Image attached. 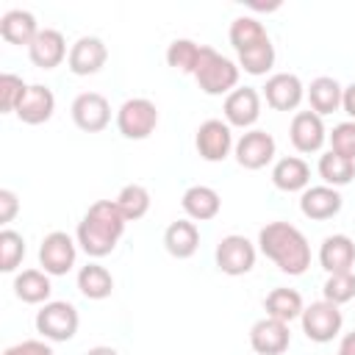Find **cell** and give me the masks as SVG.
<instances>
[{"label": "cell", "mask_w": 355, "mask_h": 355, "mask_svg": "<svg viewBox=\"0 0 355 355\" xmlns=\"http://www.w3.org/2000/svg\"><path fill=\"white\" fill-rule=\"evenodd\" d=\"M128 219L122 216L116 200H97L94 205H89L86 216L78 222L75 239L80 244V250L92 258H103L111 255L116 241L125 233Z\"/></svg>", "instance_id": "obj_1"}, {"label": "cell", "mask_w": 355, "mask_h": 355, "mask_svg": "<svg viewBox=\"0 0 355 355\" xmlns=\"http://www.w3.org/2000/svg\"><path fill=\"white\" fill-rule=\"evenodd\" d=\"M258 250L286 275H302L311 266V244L305 233L288 222H269L258 230Z\"/></svg>", "instance_id": "obj_2"}, {"label": "cell", "mask_w": 355, "mask_h": 355, "mask_svg": "<svg viewBox=\"0 0 355 355\" xmlns=\"http://www.w3.org/2000/svg\"><path fill=\"white\" fill-rule=\"evenodd\" d=\"M194 80L211 97L230 94L236 89V83H239V67L230 58H225L222 53H216L214 47L202 44L200 61H197V69H194Z\"/></svg>", "instance_id": "obj_3"}, {"label": "cell", "mask_w": 355, "mask_h": 355, "mask_svg": "<svg viewBox=\"0 0 355 355\" xmlns=\"http://www.w3.org/2000/svg\"><path fill=\"white\" fill-rule=\"evenodd\" d=\"M78 324L80 316L67 300H50L36 311V330L47 341H69L78 333Z\"/></svg>", "instance_id": "obj_4"}, {"label": "cell", "mask_w": 355, "mask_h": 355, "mask_svg": "<svg viewBox=\"0 0 355 355\" xmlns=\"http://www.w3.org/2000/svg\"><path fill=\"white\" fill-rule=\"evenodd\" d=\"M158 125V108L147 97H130L116 111V128L125 139H147Z\"/></svg>", "instance_id": "obj_5"}, {"label": "cell", "mask_w": 355, "mask_h": 355, "mask_svg": "<svg viewBox=\"0 0 355 355\" xmlns=\"http://www.w3.org/2000/svg\"><path fill=\"white\" fill-rule=\"evenodd\" d=\"M300 322H302V333H305L311 341L327 344V341H333V338L341 333L344 316H341L338 305H333V302H327V300H319V302H311V305L302 311Z\"/></svg>", "instance_id": "obj_6"}, {"label": "cell", "mask_w": 355, "mask_h": 355, "mask_svg": "<svg viewBox=\"0 0 355 355\" xmlns=\"http://www.w3.org/2000/svg\"><path fill=\"white\" fill-rule=\"evenodd\" d=\"M75 258H78V247H75V239L64 230H53L42 239V247H39V263L42 269L50 275V277H61L67 275L72 266H75Z\"/></svg>", "instance_id": "obj_7"}, {"label": "cell", "mask_w": 355, "mask_h": 355, "mask_svg": "<svg viewBox=\"0 0 355 355\" xmlns=\"http://www.w3.org/2000/svg\"><path fill=\"white\" fill-rule=\"evenodd\" d=\"M255 244L247 239V236H239V233H230L225 239H219L216 244V266L219 272L230 275V277H239V275H247L252 266H255Z\"/></svg>", "instance_id": "obj_8"}, {"label": "cell", "mask_w": 355, "mask_h": 355, "mask_svg": "<svg viewBox=\"0 0 355 355\" xmlns=\"http://www.w3.org/2000/svg\"><path fill=\"white\" fill-rule=\"evenodd\" d=\"M194 147L200 153L202 161H225L230 155V150L236 147L233 144V133H230V125L222 122V119H205L200 128H197V136H194Z\"/></svg>", "instance_id": "obj_9"}, {"label": "cell", "mask_w": 355, "mask_h": 355, "mask_svg": "<svg viewBox=\"0 0 355 355\" xmlns=\"http://www.w3.org/2000/svg\"><path fill=\"white\" fill-rule=\"evenodd\" d=\"M72 122L86 133H100L111 122V105L100 92H80L72 100Z\"/></svg>", "instance_id": "obj_10"}, {"label": "cell", "mask_w": 355, "mask_h": 355, "mask_svg": "<svg viewBox=\"0 0 355 355\" xmlns=\"http://www.w3.org/2000/svg\"><path fill=\"white\" fill-rule=\"evenodd\" d=\"M233 150H236V161H239V166H244V169H263V166L275 158L277 144H275L272 133L252 128V130L241 133V139L236 141Z\"/></svg>", "instance_id": "obj_11"}, {"label": "cell", "mask_w": 355, "mask_h": 355, "mask_svg": "<svg viewBox=\"0 0 355 355\" xmlns=\"http://www.w3.org/2000/svg\"><path fill=\"white\" fill-rule=\"evenodd\" d=\"M222 111L230 128H252L261 116V94L252 86H236L225 97Z\"/></svg>", "instance_id": "obj_12"}, {"label": "cell", "mask_w": 355, "mask_h": 355, "mask_svg": "<svg viewBox=\"0 0 355 355\" xmlns=\"http://www.w3.org/2000/svg\"><path fill=\"white\" fill-rule=\"evenodd\" d=\"M108 61V47L103 39L97 36H80L72 47H69V55H67V67L72 75H94L105 67Z\"/></svg>", "instance_id": "obj_13"}, {"label": "cell", "mask_w": 355, "mask_h": 355, "mask_svg": "<svg viewBox=\"0 0 355 355\" xmlns=\"http://www.w3.org/2000/svg\"><path fill=\"white\" fill-rule=\"evenodd\" d=\"M288 344H291V333H288V324L280 319L263 316L250 327V347L258 355H283Z\"/></svg>", "instance_id": "obj_14"}, {"label": "cell", "mask_w": 355, "mask_h": 355, "mask_svg": "<svg viewBox=\"0 0 355 355\" xmlns=\"http://www.w3.org/2000/svg\"><path fill=\"white\" fill-rule=\"evenodd\" d=\"M263 97L275 111H294L305 97V86L294 72H275L272 78H266Z\"/></svg>", "instance_id": "obj_15"}, {"label": "cell", "mask_w": 355, "mask_h": 355, "mask_svg": "<svg viewBox=\"0 0 355 355\" xmlns=\"http://www.w3.org/2000/svg\"><path fill=\"white\" fill-rule=\"evenodd\" d=\"M288 139H291L297 153H316V150H322V144L327 139L322 116L313 114V111H297L294 119H291V128H288Z\"/></svg>", "instance_id": "obj_16"}, {"label": "cell", "mask_w": 355, "mask_h": 355, "mask_svg": "<svg viewBox=\"0 0 355 355\" xmlns=\"http://www.w3.org/2000/svg\"><path fill=\"white\" fill-rule=\"evenodd\" d=\"M344 200L338 194V189L333 186H308L300 197V211L302 216L313 219V222H324V219H333L338 211H341Z\"/></svg>", "instance_id": "obj_17"}, {"label": "cell", "mask_w": 355, "mask_h": 355, "mask_svg": "<svg viewBox=\"0 0 355 355\" xmlns=\"http://www.w3.org/2000/svg\"><path fill=\"white\" fill-rule=\"evenodd\" d=\"M28 55H31V61H33L39 69H55L69 53H67V42H64L61 31H55V28H42V31L36 33V39L31 42Z\"/></svg>", "instance_id": "obj_18"}, {"label": "cell", "mask_w": 355, "mask_h": 355, "mask_svg": "<svg viewBox=\"0 0 355 355\" xmlns=\"http://www.w3.org/2000/svg\"><path fill=\"white\" fill-rule=\"evenodd\" d=\"M319 263L327 275H338V272H352L355 263V241L347 233H333L322 241L319 247Z\"/></svg>", "instance_id": "obj_19"}, {"label": "cell", "mask_w": 355, "mask_h": 355, "mask_svg": "<svg viewBox=\"0 0 355 355\" xmlns=\"http://www.w3.org/2000/svg\"><path fill=\"white\" fill-rule=\"evenodd\" d=\"M53 111H55V94L47 86L33 83L28 89V94L22 97V103L17 108V116L25 125H42V122H47L53 116Z\"/></svg>", "instance_id": "obj_20"}, {"label": "cell", "mask_w": 355, "mask_h": 355, "mask_svg": "<svg viewBox=\"0 0 355 355\" xmlns=\"http://www.w3.org/2000/svg\"><path fill=\"white\" fill-rule=\"evenodd\" d=\"M180 205H183V211H186L189 219H194V222H208V219H214V216L219 214L222 200H219L216 189L197 183V186H189V189L183 191Z\"/></svg>", "instance_id": "obj_21"}, {"label": "cell", "mask_w": 355, "mask_h": 355, "mask_svg": "<svg viewBox=\"0 0 355 355\" xmlns=\"http://www.w3.org/2000/svg\"><path fill=\"white\" fill-rule=\"evenodd\" d=\"M42 28L36 25V17L31 11H22V8H11L0 17V36L8 42V44H25L31 47V42L36 39Z\"/></svg>", "instance_id": "obj_22"}, {"label": "cell", "mask_w": 355, "mask_h": 355, "mask_svg": "<svg viewBox=\"0 0 355 355\" xmlns=\"http://www.w3.org/2000/svg\"><path fill=\"white\" fill-rule=\"evenodd\" d=\"M164 247L172 258H191L200 247V230L191 219H178L164 230Z\"/></svg>", "instance_id": "obj_23"}, {"label": "cell", "mask_w": 355, "mask_h": 355, "mask_svg": "<svg viewBox=\"0 0 355 355\" xmlns=\"http://www.w3.org/2000/svg\"><path fill=\"white\" fill-rule=\"evenodd\" d=\"M272 183L280 191H305L308 183H311V166L297 155L280 158L272 166Z\"/></svg>", "instance_id": "obj_24"}, {"label": "cell", "mask_w": 355, "mask_h": 355, "mask_svg": "<svg viewBox=\"0 0 355 355\" xmlns=\"http://www.w3.org/2000/svg\"><path fill=\"white\" fill-rule=\"evenodd\" d=\"M14 294L28 302V305H42L50 302L53 286H50V275L44 269H22L14 277Z\"/></svg>", "instance_id": "obj_25"}, {"label": "cell", "mask_w": 355, "mask_h": 355, "mask_svg": "<svg viewBox=\"0 0 355 355\" xmlns=\"http://www.w3.org/2000/svg\"><path fill=\"white\" fill-rule=\"evenodd\" d=\"M341 97H344V89H341V83H338L336 78H330V75L313 78L311 86H308V103H311L313 114H319V116L338 111Z\"/></svg>", "instance_id": "obj_26"}, {"label": "cell", "mask_w": 355, "mask_h": 355, "mask_svg": "<svg viewBox=\"0 0 355 355\" xmlns=\"http://www.w3.org/2000/svg\"><path fill=\"white\" fill-rule=\"evenodd\" d=\"M263 308H266V316L280 319V322H286V324H288L291 319H300L302 311H305L300 291L286 288V286L272 288V291L266 294V300H263Z\"/></svg>", "instance_id": "obj_27"}, {"label": "cell", "mask_w": 355, "mask_h": 355, "mask_svg": "<svg viewBox=\"0 0 355 355\" xmlns=\"http://www.w3.org/2000/svg\"><path fill=\"white\" fill-rule=\"evenodd\" d=\"M78 288L86 300H105L114 291V277L100 263H86L78 272Z\"/></svg>", "instance_id": "obj_28"}, {"label": "cell", "mask_w": 355, "mask_h": 355, "mask_svg": "<svg viewBox=\"0 0 355 355\" xmlns=\"http://www.w3.org/2000/svg\"><path fill=\"white\" fill-rule=\"evenodd\" d=\"M227 36H230V44H233L236 53H244V50H250V47H255V44H261V42L269 39L266 28L255 17H236L230 22Z\"/></svg>", "instance_id": "obj_29"}, {"label": "cell", "mask_w": 355, "mask_h": 355, "mask_svg": "<svg viewBox=\"0 0 355 355\" xmlns=\"http://www.w3.org/2000/svg\"><path fill=\"white\" fill-rule=\"evenodd\" d=\"M319 178L324 180V186H333V189L347 186L355 178V161L330 150V153L319 155Z\"/></svg>", "instance_id": "obj_30"}, {"label": "cell", "mask_w": 355, "mask_h": 355, "mask_svg": "<svg viewBox=\"0 0 355 355\" xmlns=\"http://www.w3.org/2000/svg\"><path fill=\"white\" fill-rule=\"evenodd\" d=\"M116 205H119V211L128 222H136L150 211V191L141 183H128V186L119 189Z\"/></svg>", "instance_id": "obj_31"}, {"label": "cell", "mask_w": 355, "mask_h": 355, "mask_svg": "<svg viewBox=\"0 0 355 355\" xmlns=\"http://www.w3.org/2000/svg\"><path fill=\"white\" fill-rule=\"evenodd\" d=\"M200 50H202V44H197L191 39H175L166 47V64L183 75H194L197 61H200Z\"/></svg>", "instance_id": "obj_32"}, {"label": "cell", "mask_w": 355, "mask_h": 355, "mask_svg": "<svg viewBox=\"0 0 355 355\" xmlns=\"http://www.w3.org/2000/svg\"><path fill=\"white\" fill-rule=\"evenodd\" d=\"M272 64H275V44H272V39H266V42L244 50V53H239V67L247 75H266L272 69Z\"/></svg>", "instance_id": "obj_33"}, {"label": "cell", "mask_w": 355, "mask_h": 355, "mask_svg": "<svg viewBox=\"0 0 355 355\" xmlns=\"http://www.w3.org/2000/svg\"><path fill=\"white\" fill-rule=\"evenodd\" d=\"M25 258V239L6 227L0 230V272H14Z\"/></svg>", "instance_id": "obj_34"}, {"label": "cell", "mask_w": 355, "mask_h": 355, "mask_svg": "<svg viewBox=\"0 0 355 355\" xmlns=\"http://www.w3.org/2000/svg\"><path fill=\"white\" fill-rule=\"evenodd\" d=\"M28 83L19 78V75H11V72H3L0 75V111L3 114H17L22 97L28 94Z\"/></svg>", "instance_id": "obj_35"}, {"label": "cell", "mask_w": 355, "mask_h": 355, "mask_svg": "<svg viewBox=\"0 0 355 355\" xmlns=\"http://www.w3.org/2000/svg\"><path fill=\"white\" fill-rule=\"evenodd\" d=\"M324 300L333 305H344L355 297V272H338V275H327L324 286Z\"/></svg>", "instance_id": "obj_36"}, {"label": "cell", "mask_w": 355, "mask_h": 355, "mask_svg": "<svg viewBox=\"0 0 355 355\" xmlns=\"http://www.w3.org/2000/svg\"><path fill=\"white\" fill-rule=\"evenodd\" d=\"M330 150L355 161V122L347 119V122H338L330 133Z\"/></svg>", "instance_id": "obj_37"}, {"label": "cell", "mask_w": 355, "mask_h": 355, "mask_svg": "<svg viewBox=\"0 0 355 355\" xmlns=\"http://www.w3.org/2000/svg\"><path fill=\"white\" fill-rule=\"evenodd\" d=\"M3 355H55V352L50 349V344L36 341V338H28V341H19V344L8 347Z\"/></svg>", "instance_id": "obj_38"}, {"label": "cell", "mask_w": 355, "mask_h": 355, "mask_svg": "<svg viewBox=\"0 0 355 355\" xmlns=\"http://www.w3.org/2000/svg\"><path fill=\"white\" fill-rule=\"evenodd\" d=\"M17 211H19L17 194H14L11 189H0V222L8 225V222L17 216Z\"/></svg>", "instance_id": "obj_39"}, {"label": "cell", "mask_w": 355, "mask_h": 355, "mask_svg": "<svg viewBox=\"0 0 355 355\" xmlns=\"http://www.w3.org/2000/svg\"><path fill=\"white\" fill-rule=\"evenodd\" d=\"M341 108L347 111V116L355 122V80L344 89V97H341Z\"/></svg>", "instance_id": "obj_40"}, {"label": "cell", "mask_w": 355, "mask_h": 355, "mask_svg": "<svg viewBox=\"0 0 355 355\" xmlns=\"http://www.w3.org/2000/svg\"><path fill=\"white\" fill-rule=\"evenodd\" d=\"M338 355H355V330L347 333V336L341 338V344H338Z\"/></svg>", "instance_id": "obj_41"}, {"label": "cell", "mask_w": 355, "mask_h": 355, "mask_svg": "<svg viewBox=\"0 0 355 355\" xmlns=\"http://www.w3.org/2000/svg\"><path fill=\"white\" fill-rule=\"evenodd\" d=\"M86 355H119L114 347H92Z\"/></svg>", "instance_id": "obj_42"}]
</instances>
